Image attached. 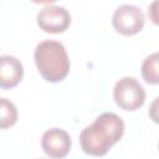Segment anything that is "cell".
<instances>
[{
	"mask_svg": "<svg viewBox=\"0 0 159 159\" xmlns=\"http://www.w3.org/2000/svg\"><path fill=\"white\" fill-rule=\"evenodd\" d=\"M124 134L123 119L112 112H104L87 125L80 134V144L83 153L92 157H103L117 144Z\"/></svg>",
	"mask_w": 159,
	"mask_h": 159,
	"instance_id": "1",
	"label": "cell"
},
{
	"mask_svg": "<svg viewBox=\"0 0 159 159\" xmlns=\"http://www.w3.org/2000/svg\"><path fill=\"white\" fill-rule=\"evenodd\" d=\"M34 58L40 75L48 82H61L70 72L68 55L58 41L45 40L40 42L35 48Z\"/></svg>",
	"mask_w": 159,
	"mask_h": 159,
	"instance_id": "2",
	"label": "cell"
},
{
	"mask_svg": "<svg viewBox=\"0 0 159 159\" xmlns=\"http://www.w3.org/2000/svg\"><path fill=\"white\" fill-rule=\"evenodd\" d=\"M113 98L124 111H137L145 102V91L134 77H122L113 88Z\"/></svg>",
	"mask_w": 159,
	"mask_h": 159,
	"instance_id": "3",
	"label": "cell"
},
{
	"mask_svg": "<svg viewBox=\"0 0 159 159\" xmlns=\"http://www.w3.org/2000/svg\"><path fill=\"white\" fill-rule=\"evenodd\" d=\"M145 24V16L140 7L124 4L114 10L112 25L114 30L124 36H133L142 31Z\"/></svg>",
	"mask_w": 159,
	"mask_h": 159,
	"instance_id": "4",
	"label": "cell"
},
{
	"mask_svg": "<svg viewBox=\"0 0 159 159\" xmlns=\"http://www.w3.org/2000/svg\"><path fill=\"white\" fill-rule=\"evenodd\" d=\"M71 24L70 12L57 5H50L43 7L37 14L39 27L47 34H61L65 32Z\"/></svg>",
	"mask_w": 159,
	"mask_h": 159,
	"instance_id": "5",
	"label": "cell"
},
{
	"mask_svg": "<svg viewBox=\"0 0 159 159\" xmlns=\"http://www.w3.org/2000/svg\"><path fill=\"white\" fill-rule=\"evenodd\" d=\"M71 137L61 128H51L46 130L41 139V148L43 153L55 159H62L68 155L71 150Z\"/></svg>",
	"mask_w": 159,
	"mask_h": 159,
	"instance_id": "6",
	"label": "cell"
},
{
	"mask_svg": "<svg viewBox=\"0 0 159 159\" xmlns=\"http://www.w3.org/2000/svg\"><path fill=\"white\" fill-rule=\"evenodd\" d=\"M24 77V66L14 56H0V88L11 89L16 87Z\"/></svg>",
	"mask_w": 159,
	"mask_h": 159,
	"instance_id": "7",
	"label": "cell"
},
{
	"mask_svg": "<svg viewBox=\"0 0 159 159\" xmlns=\"http://www.w3.org/2000/svg\"><path fill=\"white\" fill-rule=\"evenodd\" d=\"M159 53L154 52L149 55L142 63V76L143 80L149 84L159 83Z\"/></svg>",
	"mask_w": 159,
	"mask_h": 159,
	"instance_id": "8",
	"label": "cell"
},
{
	"mask_svg": "<svg viewBox=\"0 0 159 159\" xmlns=\"http://www.w3.org/2000/svg\"><path fill=\"white\" fill-rule=\"evenodd\" d=\"M17 122L16 106L7 98L0 97V129H7Z\"/></svg>",
	"mask_w": 159,
	"mask_h": 159,
	"instance_id": "9",
	"label": "cell"
},
{
	"mask_svg": "<svg viewBox=\"0 0 159 159\" xmlns=\"http://www.w3.org/2000/svg\"><path fill=\"white\" fill-rule=\"evenodd\" d=\"M157 0H154L153 1V4L149 6V11H148V14L150 15V19H152V21L157 25L158 24V17H157V15H155V12H157Z\"/></svg>",
	"mask_w": 159,
	"mask_h": 159,
	"instance_id": "10",
	"label": "cell"
},
{
	"mask_svg": "<svg viewBox=\"0 0 159 159\" xmlns=\"http://www.w3.org/2000/svg\"><path fill=\"white\" fill-rule=\"evenodd\" d=\"M35 4H51V2H55L56 0H30Z\"/></svg>",
	"mask_w": 159,
	"mask_h": 159,
	"instance_id": "11",
	"label": "cell"
}]
</instances>
